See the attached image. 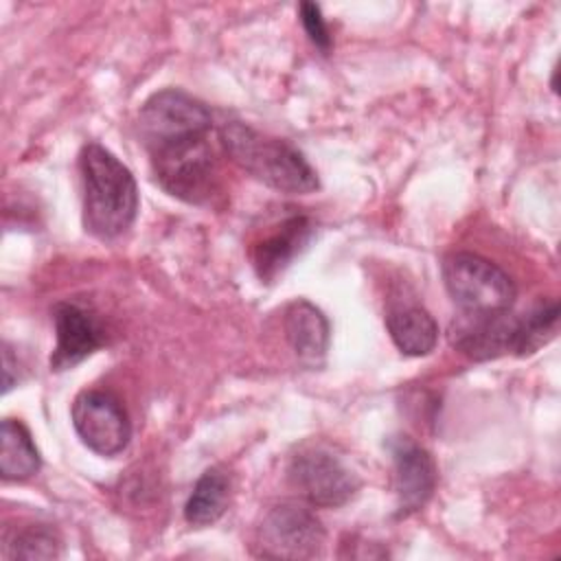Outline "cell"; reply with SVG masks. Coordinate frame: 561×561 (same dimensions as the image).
Here are the masks:
<instances>
[{"label": "cell", "mask_w": 561, "mask_h": 561, "mask_svg": "<svg viewBox=\"0 0 561 561\" xmlns=\"http://www.w3.org/2000/svg\"><path fill=\"white\" fill-rule=\"evenodd\" d=\"M285 337L298 357V362L307 368H320L324 364L331 327L327 316L309 300L296 298L285 307L283 318Z\"/></svg>", "instance_id": "obj_13"}, {"label": "cell", "mask_w": 561, "mask_h": 561, "mask_svg": "<svg viewBox=\"0 0 561 561\" xmlns=\"http://www.w3.org/2000/svg\"><path fill=\"white\" fill-rule=\"evenodd\" d=\"M210 127V110L178 88L153 92L138 112V136L147 153L191 138H206Z\"/></svg>", "instance_id": "obj_3"}, {"label": "cell", "mask_w": 561, "mask_h": 561, "mask_svg": "<svg viewBox=\"0 0 561 561\" xmlns=\"http://www.w3.org/2000/svg\"><path fill=\"white\" fill-rule=\"evenodd\" d=\"M324 543L320 519L298 502L272 506L259 526V550L272 559H311Z\"/></svg>", "instance_id": "obj_8"}, {"label": "cell", "mask_w": 561, "mask_h": 561, "mask_svg": "<svg viewBox=\"0 0 561 561\" xmlns=\"http://www.w3.org/2000/svg\"><path fill=\"white\" fill-rule=\"evenodd\" d=\"M2 366H4V368H2V390L9 392V390L15 386V381H18V375H13L18 362H13V355H11L9 344L2 346Z\"/></svg>", "instance_id": "obj_20"}, {"label": "cell", "mask_w": 561, "mask_h": 561, "mask_svg": "<svg viewBox=\"0 0 561 561\" xmlns=\"http://www.w3.org/2000/svg\"><path fill=\"white\" fill-rule=\"evenodd\" d=\"M53 322L57 337L50 355L53 370H68L105 344V333L96 316L77 302H57L53 307Z\"/></svg>", "instance_id": "obj_11"}, {"label": "cell", "mask_w": 561, "mask_h": 561, "mask_svg": "<svg viewBox=\"0 0 561 561\" xmlns=\"http://www.w3.org/2000/svg\"><path fill=\"white\" fill-rule=\"evenodd\" d=\"M81 443L99 456H118L131 438V423L121 401L105 390H81L70 408Z\"/></svg>", "instance_id": "obj_7"}, {"label": "cell", "mask_w": 561, "mask_h": 561, "mask_svg": "<svg viewBox=\"0 0 561 561\" xmlns=\"http://www.w3.org/2000/svg\"><path fill=\"white\" fill-rule=\"evenodd\" d=\"M79 171L85 232L101 241L127 232L138 213V186L131 171L99 142H88L81 149Z\"/></svg>", "instance_id": "obj_1"}, {"label": "cell", "mask_w": 561, "mask_h": 561, "mask_svg": "<svg viewBox=\"0 0 561 561\" xmlns=\"http://www.w3.org/2000/svg\"><path fill=\"white\" fill-rule=\"evenodd\" d=\"M557 324H559V302L554 298L541 300L528 313L519 316L515 355L524 357L539 351L543 344H548L554 337Z\"/></svg>", "instance_id": "obj_17"}, {"label": "cell", "mask_w": 561, "mask_h": 561, "mask_svg": "<svg viewBox=\"0 0 561 561\" xmlns=\"http://www.w3.org/2000/svg\"><path fill=\"white\" fill-rule=\"evenodd\" d=\"M388 333L394 346L410 357H421L434 351L438 342V324L432 313L419 305L394 307L386 316Z\"/></svg>", "instance_id": "obj_14"}, {"label": "cell", "mask_w": 561, "mask_h": 561, "mask_svg": "<svg viewBox=\"0 0 561 561\" xmlns=\"http://www.w3.org/2000/svg\"><path fill=\"white\" fill-rule=\"evenodd\" d=\"M298 15H300V24H302L307 37L311 39V44L327 55L331 50V35H329V26L322 18L320 7L316 2H300Z\"/></svg>", "instance_id": "obj_19"}, {"label": "cell", "mask_w": 561, "mask_h": 561, "mask_svg": "<svg viewBox=\"0 0 561 561\" xmlns=\"http://www.w3.org/2000/svg\"><path fill=\"white\" fill-rule=\"evenodd\" d=\"M219 142L239 169L274 191L305 195L320 186L316 169L287 140L232 121L219 129Z\"/></svg>", "instance_id": "obj_2"}, {"label": "cell", "mask_w": 561, "mask_h": 561, "mask_svg": "<svg viewBox=\"0 0 561 561\" xmlns=\"http://www.w3.org/2000/svg\"><path fill=\"white\" fill-rule=\"evenodd\" d=\"M230 500V480L219 467L206 469L184 504V519L191 526H210L215 524L228 508Z\"/></svg>", "instance_id": "obj_16"}, {"label": "cell", "mask_w": 561, "mask_h": 561, "mask_svg": "<svg viewBox=\"0 0 561 561\" xmlns=\"http://www.w3.org/2000/svg\"><path fill=\"white\" fill-rule=\"evenodd\" d=\"M158 184L188 204H206L217 191V160L206 138H191L149 153Z\"/></svg>", "instance_id": "obj_5"}, {"label": "cell", "mask_w": 561, "mask_h": 561, "mask_svg": "<svg viewBox=\"0 0 561 561\" xmlns=\"http://www.w3.org/2000/svg\"><path fill=\"white\" fill-rule=\"evenodd\" d=\"M291 486L311 504L320 508L344 506L359 489L357 476L329 449H300L289 462Z\"/></svg>", "instance_id": "obj_6"}, {"label": "cell", "mask_w": 561, "mask_h": 561, "mask_svg": "<svg viewBox=\"0 0 561 561\" xmlns=\"http://www.w3.org/2000/svg\"><path fill=\"white\" fill-rule=\"evenodd\" d=\"M449 298L467 313L508 311L515 300L511 276L493 261L473 252H454L443 261Z\"/></svg>", "instance_id": "obj_4"}, {"label": "cell", "mask_w": 561, "mask_h": 561, "mask_svg": "<svg viewBox=\"0 0 561 561\" xmlns=\"http://www.w3.org/2000/svg\"><path fill=\"white\" fill-rule=\"evenodd\" d=\"M519 316L508 311L495 313H467L462 311L449 324V344L473 362L495 359L515 353Z\"/></svg>", "instance_id": "obj_9"}, {"label": "cell", "mask_w": 561, "mask_h": 561, "mask_svg": "<svg viewBox=\"0 0 561 561\" xmlns=\"http://www.w3.org/2000/svg\"><path fill=\"white\" fill-rule=\"evenodd\" d=\"M4 557L9 559H55L59 557V537L44 524H33L18 530L7 543Z\"/></svg>", "instance_id": "obj_18"}, {"label": "cell", "mask_w": 561, "mask_h": 561, "mask_svg": "<svg viewBox=\"0 0 561 561\" xmlns=\"http://www.w3.org/2000/svg\"><path fill=\"white\" fill-rule=\"evenodd\" d=\"M313 221L307 215H289L272 232L252 245V265L261 280L272 283L307 248L313 237Z\"/></svg>", "instance_id": "obj_12"}, {"label": "cell", "mask_w": 561, "mask_h": 561, "mask_svg": "<svg viewBox=\"0 0 561 561\" xmlns=\"http://www.w3.org/2000/svg\"><path fill=\"white\" fill-rule=\"evenodd\" d=\"M42 467L39 451L31 432L15 419H4L0 425V476L22 482L33 478Z\"/></svg>", "instance_id": "obj_15"}, {"label": "cell", "mask_w": 561, "mask_h": 561, "mask_svg": "<svg viewBox=\"0 0 561 561\" xmlns=\"http://www.w3.org/2000/svg\"><path fill=\"white\" fill-rule=\"evenodd\" d=\"M394 467V493L399 515L421 511L436 489V465L425 447L410 436H394L388 443Z\"/></svg>", "instance_id": "obj_10"}]
</instances>
